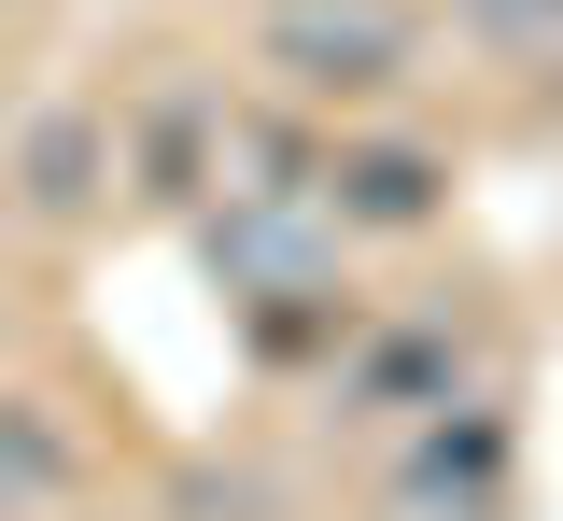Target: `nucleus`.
I'll return each instance as SVG.
<instances>
[{
  "instance_id": "obj_1",
  "label": "nucleus",
  "mask_w": 563,
  "mask_h": 521,
  "mask_svg": "<svg viewBox=\"0 0 563 521\" xmlns=\"http://www.w3.org/2000/svg\"><path fill=\"white\" fill-rule=\"evenodd\" d=\"M268 43H282L296 85H395V71H409V29H395L380 0H282Z\"/></svg>"
},
{
  "instance_id": "obj_2",
  "label": "nucleus",
  "mask_w": 563,
  "mask_h": 521,
  "mask_svg": "<svg viewBox=\"0 0 563 521\" xmlns=\"http://www.w3.org/2000/svg\"><path fill=\"white\" fill-rule=\"evenodd\" d=\"M324 212H339V225H422V212H437V155H409V142H352L339 169H324Z\"/></svg>"
},
{
  "instance_id": "obj_4",
  "label": "nucleus",
  "mask_w": 563,
  "mask_h": 521,
  "mask_svg": "<svg viewBox=\"0 0 563 521\" xmlns=\"http://www.w3.org/2000/svg\"><path fill=\"white\" fill-rule=\"evenodd\" d=\"M465 29L493 57H563V0H465Z\"/></svg>"
},
{
  "instance_id": "obj_5",
  "label": "nucleus",
  "mask_w": 563,
  "mask_h": 521,
  "mask_svg": "<svg viewBox=\"0 0 563 521\" xmlns=\"http://www.w3.org/2000/svg\"><path fill=\"white\" fill-rule=\"evenodd\" d=\"M29 169H43L29 198H43V212H70V198H85V169H99V142H85V128H43V142H29Z\"/></svg>"
},
{
  "instance_id": "obj_3",
  "label": "nucleus",
  "mask_w": 563,
  "mask_h": 521,
  "mask_svg": "<svg viewBox=\"0 0 563 521\" xmlns=\"http://www.w3.org/2000/svg\"><path fill=\"white\" fill-rule=\"evenodd\" d=\"M57 494H70V437L29 409V395H0V521L57 508Z\"/></svg>"
}]
</instances>
